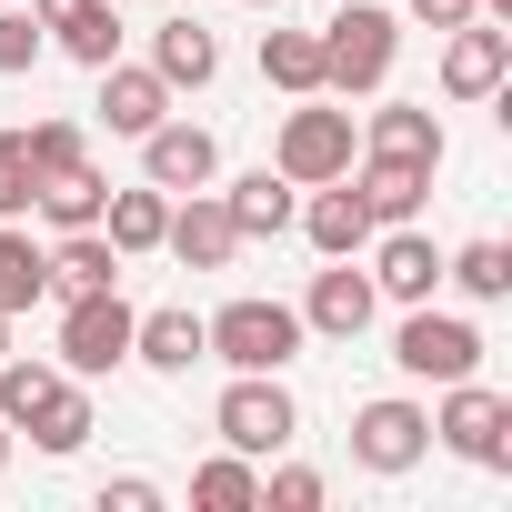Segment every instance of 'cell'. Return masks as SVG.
Wrapping results in <instances>:
<instances>
[{"mask_svg":"<svg viewBox=\"0 0 512 512\" xmlns=\"http://www.w3.org/2000/svg\"><path fill=\"white\" fill-rule=\"evenodd\" d=\"M191 502L201 512H262V472H251V452H211L191 472Z\"/></svg>","mask_w":512,"mask_h":512,"instance_id":"obj_28","label":"cell"},{"mask_svg":"<svg viewBox=\"0 0 512 512\" xmlns=\"http://www.w3.org/2000/svg\"><path fill=\"white\" fill-rule=\"evenodd\" d=\"M141 181H161V191H211V181H221V141H211L201 121H151V131H141Z\"/></svg>","mask_w":512,"mask_h":512,"instance_id":"obj_10","label":"cell"},{"mask_svg":"<svg viewBox=\"0 0 512 512\" xmlns=\"http://www.w3.org/2000/svg\"><path fill=\"white\" fill-rule=\"evenodd\" d=\"M392 61H402V21H392V0H342V11L322 21V91L362 101V91L392 81Z\"/></svg>","mask_w":512,"mask_h":512,"instance_id":"obj_1","label":"cell"},{"mask_svg":"<svg viewBox=\"0 0 512 512\" xmlns=\"http://www.w3.org/2000/svg\"><path fill=\"white\" fill-rule=\"evenodd\" d=\"M432 442H442V452H462L472 472H512V402H502L482 372H462V382H442Z\"/></svg>","mask_w":512,"mask_h":512,"instance_id":"obj_4","label":"cell"},{"mask_svg":"<svg viewBox=\"0 0 512 512\" xmlns=\"http://www.w3.org/2000/svg\"><path fill=\"white\" fill-rule=\"evenodd\" d=\"M101 512H161V482L121 472V482H101Z\"/></svg>","mask_w":512,"mask_h":512,"instance_id":"obj_35","label":"cell"},{"mask_svg":"<svg viewBox=\"0 0 512 512\" xmlns=\"http://www.w3.org/2000/svg\"><path fill=\"white\" fill-rule=\"evenodd\" d=\"M151 71H161L171 91H201V81L221 71V41H211L201 21H161V31H151Z\"/></svg>","mask_w":512,"mask_h":512,"instance_id":"obj_23","label":"cell"},{"mask_svg":"<svg viewBox=\"0 0 512 512\" xmlns=\"http://www.w3.org/2000/svg\"><path fill=\"white\" fill-rule=\"evenodd\" d=\"M292 312H302V332H322V342H362L372 312H382V292H372V272L332 262V272H312V292H302Z\"/></svg>","mask_w":512,"mask_h":512,"instance_id":"obj_11","label":"cell"},{"mask_svg":"<svg viewBox=\"0 0 512 512\" xmlns=\"http://www.w3.org/2000/svg\"><path fill=\"white\" fill-rule=\"evenodd\" d=\"M211 432H221V452H251V462H272V452H292L302 412H292L282 372H231V392H221Z\"/></svg>","mask_w":512,"mask_h":512,"instance_id":"obj_6","label":"cell"},{"mask_svg":"<svg viewBox=\"0 0 512 512\" xmlns=\"http://www.w3.org/2000/svg\"><path fill=\"white\" fill-rule=\"evenodd\" d=\"M51 41H61L81 71H111V61H121V0H71V11L51 21Z\"/></svg>","mask_w":512,"mask_h":512,"instance_id":"obj_21","label":"cell"},{"mask_svg":"<svg viewBox=\"0 0 512 512\" xmlns=\"http://www.w3.org/2000/svg\"><path fill=\"white\" fill-rule=\"evenodd\" d=\"M101 121H111L121 141H141L151 121H171V81H161L151 61H141V71H131V61H111V71H101Z\"/></svg>","mask_w":512,"mask_h":512,"instance_id":"obj_16","label":"cell"},{"mask_svg":"<svg viewBox=\"0 0 512 512\" xmlns=\"http://www.w3.org/2000/svg\"><path fill=\"white\" fill-rule=\"evenodd\" d=\"M101 201H111V181H101L91 161H71V171H51V181L31 191V211H41L51 231H91V221H101Z\"/></svg>","mask_w":512,"mask_h":512,"instance_id":"obj_24","label":"cell"},{"mask_svg":"<svg viewBox=\"0 0 512 512\" xmlns=\"http://www.w3.org/2000/svg\"><path fill=\"white\" fill-rule=\"evenodd\" d=\"M131 362L181 382V372L201 362V312H181V302H171V312H141V322H131Z\"/></svg>","mask_w":512,"mask_h":512,"instance_id":"obj_19","label":"cell"},{"mask_svg":"<svg viewBox=\"0 0 512 512\" xmlns=\"http://www.w3.org/2000/svg\"><path fill=\"white\" fill-rule=\"evenodd\" d=\"M392 362H402L412 382H462V372H482V332H472L462 312H432V302H402V332H392Z\"/></svg>","mask_w":512,"mask_h":512,"instance_id":"obj_7","label":"cell"},{"mask_svg":"<svg viewBox=\"0 0 512 512\" xmlns=\"http://www.w3.org/2000/svg\"><path fill=\"white\" fill-rule=\"evenodd\" d=\"M362 251H372V292H382V302H432V292H442V251H432V231L392 221V231H372Z\"/></svg>","mask_w":512,"mask_h":512,"instance_id":"obj_12","label":"cell"},{"mask_svg":"<svg viewBox=\"0 0 512 512\" xmlns=\"http://www.w3.org/2000/svg\"><path fill=\"white\" fill-rule=\"evenodd\" d=\"M262 512H322V472H312V462H282V472L262 482Z\"/></svg>","mask_w":512,"mask_h":512,"instance_id":"obj_34","label":"cell"},{"mask_svg":"<svg viewBox=\"0 0 512 512\" xmlns=\"http://www.w3.org/2000/svg\"><path fill=\"white\" fill-rule=\"evenodd\" d=\"M31 191H41L31 141H21V131H0V221H31Z\"/></svg>","mask_w":512,"mask_h":512,"instance_id":"obj_32","label":"cell"},{"mask_svg":"<svg viewBox=\"0 0 512 512\" xmlns=\"http://www.w3.org/2000/svg\"><path fill=\"white\" fill-rule=\"evenodd\" d=\"M292 221H302V241L322 251V262H362V241H372V211H362L352 171H342V181H312V201H302Z\"/></svg>","mask_w":512,"mask_h":512,"instance_id":"obj_14","label":"cell"},{"mask_svg":"<svg viewBox=\"0 0 512 512\" xmlns=\"http://www.w3.org/2000/svg\"><path fill=\"white\" fill-rule=\"evenodd\" d=\"M21 432H31V442H41L51 462H71V452L91 442V392H81V382H61V392H51V402H41V412L21 422Z\"/></svg>","mask_w":512,"mask_h":512,"instance_id":"obj_29","label":"cell"},{"mask_svg":"<svg viewBox=\"0 0 512 512\" xmlns=\"http://www.w3.org/2000/svg\"><path fill=\"white\" fill-rule=\"evenodd\" d=\"M352 161H362V131H352V111H332L322 91H312V101L282 121V141H272V171H282L292 191H312V181H342Z\"/></svg>","mask_w":512,"mask_h":512,"instance_id":"obj_5","label":"cell"},{"mask_svg":"<svg viewBox=\"0 0 512 512\" xmlns=\"http://www.w3.org/2000/svg\"><path fill=\"white\" fill-rule=\"evenodd\" d=\"M422 452H432V412H422V402L382 392V402H362V412H352V462H362V472H382V482H392V472H412Z\"/></svg>","mask_w":512,"mask_h":512,"instance_id":"obj_8","label":"cell"},{"mask_svg":"<svg viewBox=\"0 0 512 512\" xmlns=\"http://www.w3.org/2000/svg\"><path fill=\"white\" fill-rule=\"evenodd\" d=\"M201 362H231V372H282L302 362V312L292 302H262V292H241L201 322Z\"/></svg>","mask_w":512,"mask_h":512,"instance_id":"obj_2","label":"cell"},{"mask_svg":"<svg viewBox=\"0 0 512 512\" xmlns=\"http://www.w3.org/2000/svg\"><path fill=\"white\" fill-rule=\"evenodd\" d=\"M41 51H51V21H31L21 0H0V81H21Z\"/></svg>","mask_w":512,"mask_h":512,"instance_id":"obj_31","label":"cell"},{"mask_svg":"<svg viewBox=\"0 0 512 512\" xmlns=\"http://www.w3.org/2000/svg\"><path fill=\"white\" fill-rule=\"evenodd\" d=\"M362 161H422V171H442V111L432 101H382L362 121Z\"/></svg>","mask_w":512,"mask_h":512,"instance_id":"obj_15","label":"cell"},{"mask_svg":"<svg viewBox=\"0 0 512 512\" xmlns=\"http://www.w3.org/2000/svg\"><path fill=\"white\" fill-rule=\"evenodd\" d=\"M21 141H31V171H41V181L71 171V161H91V151H81V121H31Z\"/></svg>","mask_w":512,"mask_h":512,"instance_id":"obj_33","label":"cell"},{"mask_svg":"<svg viewBox=\"0 0 512 512\" xmlns=\"http://www.w3.org/2000/svg\"><path fill=\"white\" fill-rule=\"evenodd\" d=\"M161 221H171V191H161V181H141V191H111V201H101V231H111L121 262L161 251Z\"/></svg>","mask_w":512,"mask_h":512,"instance_id":"obj_20","label":"cell"},{"mask_svg":"<svg viewBox=\"0 0 512 512\" xmlns=\"http://www.w3.org/2000/svg\"><path fill=\"white\" fill-rule=\"evenodd\" d=\"M0 472H11V422H0Z\"/></svg>","mask_w":512,"mask_h":512,"instance_id":"obj_38","label":"cell"},{"mask_svg":"<svg viewBox=\"0 0 512 512\" xmlns=\"http://www.w3.org/2000/svg\"><path fill=\"white\" fill-rule=\"evenodd\" d=\"M41 292H51V241H31L21 221H0V312L21 322Z\"/></svg>","mask_w":512,"mask_h":512,"instance_id":"obj_22","label":"cell"},{"mask_svg":"<svg viewBox=\"0 0 512 512\" xmlns=\"http://www.w3.org/2000/svg\"><path fill=\"white\" fill-rule=\"evenodd\" d=\"M61 11H71V0H31V21H61Z\"/></svg>","mask_w":512,"mask_h":512,"instance_id":"obj_37","label":"cell"},{"mask_svg":"<svg viewBox=\"0 0 512 512\" xmlns=\"http://www.w3.org/2000/svg\"><path fill=\"white\" fill-rule=\"evenodd\" d=\"M161 251H171L181 272H221L231 251H241V231H231L221 191H171V221H161Z\"/></svg>","mask_w":512,"mask_h":512,"instance_id":"obj_9","label":"cell"},{"mask_svg":"<svg viewBox=\"0 0 512 512\" xmlns=\"http://www.w3.org/2000/svg\"><path fill=\"white\" fill-rule=\"evenodd\" d=\"M502 81H512V31H492V21L442 31V91L452 101H492Z\"/></svg>","mask_w":512,"mask_h":512,"instance_id":"obj_13","label":"cell"},{"mask_svg":"<svg viewBox=\"0 0 512 512\" xmlns=\"http://www.w3.org/2000/svg\"><path fill=\"white\" fill-rule=\"evenodd\" d=\"M262 81L292 91V101H312L322 91V31H262Z\"/></svg>","mask_w":512,"mask_h":512,"instance_id":"obj_26","label":"cell"},{"mask_svg":"<svg viewBox=\"0 0 512 512\" xmlns=\"http://www.w3.org/2000/svg\"><path fill=\"white\" fill-rule=\"evenodd\" d=\"M442 282H452L462 302H502V292H512V241H462V251H442Z\"/></svg>","mask_w":512,"mask_h":512,"instance_id":"obj_27","label":"cell"},{"mask_svg":"<svg viewBox=\"0 0 512 512\" xmlns=\"http://www.w3.org/2000/svg\"><path fill=\"white\" fill-rule=\"evenodd\" d=\"M61 382H71L61 362H21V352H0V422L21 432V422H31V412H41V402H51Z\"/></svg>","mask_w":512,"mask_h":512,"instance_id":"obj_30","label":"cell"},{"mask_svg":"<svg viewBox=\"0 0 512 512\" xmlns=\"http://www.w3.org/2000/svg\"><path fill=\"white\" fill-rule=\"evenodd\" d=\"M352 191H362L372 231H392V221H412V211L432 201V171H422V161H352Z\"/></svg>","mask_w":512,"mask_h":512,"instance_id":"obj_18","label":"cell"},{"mask_svg":"<svg viewBox=\"0 0 512 512\" xmlns=\"http://www.w3.org/2000/svg\"><path fill=\"white\" fill-rule=\"evenodd\" d=\"M241 11H282V0H241Z\"/></svg>","mask_w":512,"mask_h":512,"instance_id":"obj_39","label":"cell"},{"mask_svg":"<svg viewBox=\"0 0 512 512\" xmlns=\"http://www.w3.org/2000/svg\"><path fill=\"white\" fill-rule=\"evenodd\" d=\"M101 282H121L111 231H101V221H91V231H61V241H51V292H101Z\"/></svg>","mask_w":512,"mask_h":512,"instance_id":"obj_25","label":"cell"},{"mask_svg":"<svg viewBox=\"0 0 512 512\" xmlns=\"http://www.w3.org/2000/svg\"><path fill=\"white\" fill-rule=\"evenodd\" d=\"M221 211H231V231H241V241H282L302 201H292V181H282V171L262 161V171H241V181L221 191Z\"/></svg>","mask_w":512,"mask_h":512,"instance_id":"obj_17","label":"cell"},{"mask_svg":"<svg viewBox=\"0 0 512 512\" xmlns=\"http://www.w3.org/2000/svg\"><path fill=\"white\" fill-rule=\"evenodd\" d=\"M402 11H412L422 31H462V21H482V0H402Z\"/></svg>","mask_w":512,"mask_h":512,"instance_id":"obj_36","label":"cell"},{"mask_svg":"<svg viewBox=\"0 0 512 512\" xmlns=\"http://www.w3.org/2000/svg\"><path fill=\"white\" fill-rule=\"evenodd\" d=\"M0 352H11V312H0Z\"/></svg>","mask_w":512,"mask_h":512,"instance_id":"obj_40","label":"cell"},{"mask_svg":"<svg viewBox=\"0 0 512 512\" xmlns=\"http://www.w3.org/2000/svg\"><path fill=\"white\" fill-rule=\"evenodd\" d=\"M131 302H121V282H101V292H61V372L71 382H101V372H121L131 362Z\"/></svg>","mask_w":512,"mask_h":512,"instance_id":"obj_3","label":"cell"}]
</instances>
